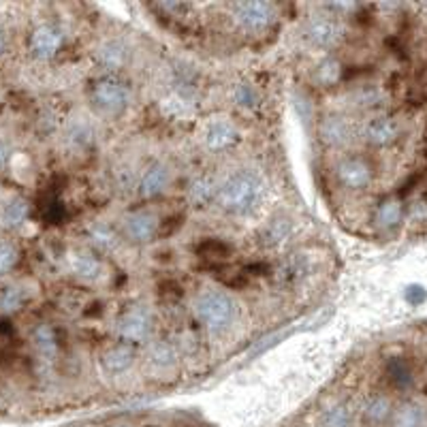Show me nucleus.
I'll return each instance as SVG.
<instances>
[{"instance_id":"4","label":"nucleus","mask_w":427,"mask_h":427,"mask_svg":"<svg viewBox=\"0 0 427 427\" xmlns=\"http://www.w3.org/2000/svg\"><path fill=\"white\" fill-rule=\"evenodd\" d=\"M278 13L276 5L263 3V0H250V3H235L233 5V22L240 31L248 35H261L267 33L274 26Z\"/></svg>"},{"instance_id":"18","label":"nucleus","mask_w":427,"mask_h":427,"mask_svg":"<svg viewBox=\"0 0 427 427\" xmlns=\"http://www.w3.org/2000/svg\"><path fill=\"white\" fill-rule=\"evenodd\" d=\"M374 218H376V224L380 226V229H385V231L395 229V226L400 224L402 218H404V206H402V201H400L397 196L385 199V201L378 206Z\"/></svg>"},{"instance_id":"1","label":"nucleus","mask_w":427,"mask_h":427,"mask_svg":"<svg viewBox=\"0 0 427 427\" xmlns=\"http://www.w3.org/2000/svg\"><path fill=\"white\" fill-rule=\"evenodd\" d=\"M263 196V182L252 171H237L229 176L222 184H218L216 201L218 206L233 216L250 214L259 206Z\"/></svg>"},{"instance_id":"5","label":"nucleus","mask_w":427,"mask_h":427,"mask_svg":"<svg viewBox=\"0 0 427 427\" xmlns=\"http://www.w3.org/2000/svg\"><path fill=\"white\" fill-rule=\"evenodd\" d=\"M152 331V317L146 308L133 305L128 308L118 321V335L124 344H141L146 342Z\"/></svg>"},{"instance_id":"2","label":"nucleus","mask_w":427,"mask_h":427,"mask_svg":"<svg viewBox=\"0 0 427 427\" xmlns=\"http://www.w3.org/2000/svg\"><path fill=\"white\" fill-rule=\"evenodd\" d=\"M192 312H194V319L208 331L220 333L233 325L235 315H237V305L224 291L210 289V291H203L196 295L192 303Z\"/></svg>"},{"instance_id":"20","label":"nucleus","mask_w":427,"mask_h":427,"mask_svg":"<svg viewBox=\"0 0 427 427\" xmlns=\"http://www.w3.org/2000/svg\"><path fill=\"white\" fill-rule=\"evenodd\" d=\"M218 194V184L210 176H199L188 186V199L194 206H208Z\"/></svg>"},{"instance_id":"3","label":"nucleus","mask_w":427,"mask_h":427,"mask_svg":"<svg viewBox=\"0 0 427 427\" xmlns=\"http://www.w3.org/2000/svg\"><path fill=\"white\" fill-rule=\"evenodd\" d=\"M131 88L128 83L118 79L116 75H105L97 79L90 88V101L94 109L103 116H120L131 105Z\"/></svg>"},{"instance_id":"13","label":"nucleus","mask_w":427,"mask_h":427,"mask_svg":"<svg viewBox=\"0 0 427 427\" xmlns=\"http://www.w3.org/2000/svg\"><path fill=\"white\" fill-rule=\"evenodd\" d=\"M171 182V171L167 165L162 162H156L152 167H148L144 171V176H141L139 180V194L144 196V199H156L160 196L167 186Z\"/></svg>"},{"instance_id":"16","label":"nucleus","mask_w":427,"mask_h":427,"mask_svg":"<svg viewBox=\"0 0 427 427\" xmlns=\"http://www.w3.org/2000/svg\"><path fill=\"white\" fill-rule=\"evenodd\" d=\"M33 346L43 361H53L58 357V335H56V329L49 323H39L33 329Z\"/></svg>"},{"instance_id":"30","label":"nucleus","mask_w":427,"mask_h":427,"mask_svg":"<svg viewBox=\"0 0 427 427\" xmlns=\"http://www.w3.org/2000/svg\"><path fill=\"white\" fill-rule=\"evenodd\" d=\"M233 99H235L237 105L248 107V109L256 107V105H259V101H261L259 90H256L252 83H240L237 88L233 90Z\"/></svg>"},{"instance_id":"22","label":"nucleus","mask_w":427,"mask_h":427,"mask_svg":"<svg viewBox=\"0 0 427 427\" xmlns=\"http://www.w3.org/2000/svg\"><path fill=\"white\" fill-rule=\"evenodd\" d=\"M353 425H355V417L346 404L327 406L319 415V427H353Z\"/></svg>"},{"instance_id":"11","label":"nucleus","mask_w":427,"mask_h":427,"mask_svg":"<svg viewBox=\"0 0 427 427\" xmlns=\"http://www.w3.org/2000/svg\"><path fill=\"white\" fill-rule=\"evenodd\" d=\"M363 137H365L367 144L374 146V148L391 146L393 141L400 137V124L391 118H374L365 124Z\"/></svg>"},{"instance_id":"25","label":"nucleus","mask_w":427,"mask_h":427,"mask_svg":"<svg viewBox=\"0 0 427 427\" xmlns=\"http://www.w3.org/2000/svg\"><path fill=\"white\" fill-rule=\"evenodd\" d=\"M88 237H90L92 248L99 250V252H107V250H111L113 246H116V242H118L116 231H113L111 226L105 224V222H97V224H92L90 229H88Z\"/></svg>"},{"instance_id":"27","label":"nucleus","mask_w":427,"mask_h":427,"mask_svg":"<svg viewBox=\"0 0 427 427\" xmlns=\"http://www.w3.org/2000/svg\"><path fill=\"white\" fill-rule=\"evenodd\" d=\"M24 301H26V291L17 287V284H11V287L0 291V312L3 315H13V312H17L24 305Z\"/></svg>"},{"instance_id":"14","label":"nucleus","mask_w":427,"mask_h":427,"mask_svg":"<svg viewBox=\"0 0 427 427\" xmlns=\"http://www.w3.org/2000/svg\"><path fill=\"white\" fill-rule=\"evenodd\" d=\"M135 346L133 344H124V342H120V344L116 346H111L103 353L101 357V365L105 372L109 374H122L126 372V369L135 363Z\"/></svg>"},{"instance_id":"6","label":"nucleus","mask_w":427,"mask_h":427,"mask_svg":"<svg viewBox=\"0 0 427 427\" xmlns=\"http://www.w3.org/2000/svg\"><path fill=\"white\" fill-rule=\"evenodd\" d=\"M65 45V31L56 24H41L37 26L28 47H31L33 56L39 60H51L56 53H58Z\"/></svg>"},{"instance_id":"33","label":"nucleus","mask_w":427,"mask_h":427,"mask_svg":"<svg viewBox=\"0 0 427 427\" xmlns=\"http://www.w3.org/2000/svg\"><path fill=\"white\" fill-rule=\"evenodd\" d=\"M7 160H9V148L5 141H0V169L7 165Z\"/></svg>"},{"instance_id":"15","label":"nucleus","mask_w":427,"mask_h":427,"mask_svg":"<svg viewBox=\"0 0 427 427\" xmlns=\"http://www.w3.org/2000/svg\"><path fill=\"white\" fill-rule=\"evenodd\" d=\"M128 60V51H126V45L111 39V41H105L101 43V47L97 49V62L103 71L107 73H116L120 71Z\"/></svg>"},{"instance_id":"21","label":"nucleus","mask_w":427,"mask_h":427,"mask_svg":"<svg viewBox=\"0 0 427 427\" xmlns=\"http://www.w3.org/2000/svg\"><path fill=\"white\" fill-rule=\"evenodd\" d=\"M391 427H423V410L419 404L415 402H404L397 408H393L391 419H389Z\"/></svg>"},{"instance_id":"31","label":"nucleus","mask_w":427,"mask_h":427,"mask_svg":"<svg viewBox=\"0 0 427 427\" xmlns=\"http://www.w3.org/2000/svg\"><path fill=\"white\" fill-rule=\"evenodd\" d=\"M289 235V220H274L269 224V244L284 242Z\"/></svg>"},{"instance_id":"12","label":"nucleus","mask_w":427,"mask_h":427,"mask_svg":"<svg viewBox=\"0 0 427 427\" xmlns=\"http://www.w3.org/2000/svg\"><path fill=\"white\" fill-rule=\"evenodd\" d=\"M319 135L323 139V144L331 146V148H342L346 146L351 137H353V128L351 122L344 116H327L323 118L321 126H319Z\"/></svg>"},{"instance_id":"34","label":"nucleus","mask_w":427,"mask_h":427,"mask_svg":"<svg viewBox=\"0 0 427 427\" xmlns=\"http://www.w3.org/2000/svg\"><path fill=\"white\" fill-rule=\"evenodd\" d=\"M3 49H5V37H3V33H0V53H3Z\"/></svg>"},{"instance_id":"24","label":"nucleus","mask_w":427,"mask_h":427,"mask_svg":"<svg viewBox=\"0 0 427 427\" xmlns=\"http://www.w3.org/2000/svg\"><path fill=\"white\" fill-rule=\"evenodd\" d=\"M387 374H389L391 385L397 387V389H402V391L410 389L412 383H415L412 369L404 359H391L389 365H387Z\"/></svg>"},{"instance_id":"32","label":"nucleus","mask_w":427,"mask_h":427,"mask_svg":"<svg viewBox=\"0 0 427 427\" xmlns=\"http://www.w3.org/2000/svg\"><path fill=\"white\" fill-rule=\"evenodd\" d=\"M404 297L410 305H421L427 299V291L421 287V284H410V287H406V291H404Z\"/></svg>"},{"instance_id":"23","label":"nucleus","mask_w":427,"mask_h":427,"mask_svg":"<svg viewBox=\"0 0 427 427\" xmlns=\"http://www.w3.org/2000/svg\"><path fill=\"white\" fill-rule=\"evenodd\" d=\"M315 81L319 85H323V88H329V85H335L340 79H342V62L337 58H333V56H327V58H323L317 69H315Z\"/></svg>"},{"instance_id":"7","label":"nucleus","mask_w":427,"mask_h":427,"mask_svg":"<svg viewBox=\"0 0 427 427\" xmlns=\"http://www.w3.org/2000/svg\"><path fill=\"white\" fill-rule=\"evenodd\" d=\"M160 229V220L154 212L150 210H137L126 216L122 233L128 242L133 244H148L150 240L156 237Z\"/></svg>"},{"instance_id":"10","label":"nucleus","mask_w":427,"mask_h":427,"mask_svg":"<svg viewBox=\"0 0 427 427\" xmlns=\"http://www.w3.org/2000/svg\"><path fill=\"white\" fill-rule=\"evenodd\" d=\"M237 137H240V131H237V126L231 120L218 118V120L208 124L203 141H206L208 150L224 152V150H229V148H233L237 144Z\"/></svg>"},{"instance_id":"28","label":"nucleus","mask_w":427,"mask_h":427,"mask_svg":"<svg viewBox=\"0 0 427 427\" xmlns=\"http://www.w3.org/2000/svg\"><path fill=\"white\" fill-rule=\"evenodd\" d=\"M150 361L158 367H169L178 361V353L174 344H169V342H156L150 351Z\"/></svg>"},{"instance_id":"8","label":"nucleus","mask_w":427,"mask_h":427,"mask_svg":"<svg viewBox=\"0 0 427 427\" xmlns=\"http://www.w3.org/2000/svg\"><path fill=\"white\" fill-rule=\"evenodd\" d=\"M337 180L342 186L351 190H363L372 184L374 180V169L365 158L361 156H349L337 165Z\"/></svg>"},{"instance_id":"9","label":"nucleus","mask_w":427,"mask_h":427,"mask_svg":"<svg viewBox=\"0 0 427 427\" xmlns=\"http://www.w3.org/2000/svg\"><path fill=\"white\" fill-rule=\"evenodd\" d=\"M344 35H346L344 26H342L335 17H327V15L315 17L308 24V31H305V37L310 39V43L321 49H331L340 45Z\"/></svg>"},{"instance_id":"26","label":"nucleus","mask_w":427,"mask_h":427,"mask_svg":"<svg viewBox=\"0 0 427 427\" xmlns=\"http://www.w3.org/2000/svg\"><path fill=\"white\" fill-rule=\"evenodd\" d=\"M28 214H31L28 201L26 199L15 196L3 210V222H5V226H9V229H17V226H22L28 220Z\"/></svg>"},{"instance_id":"17","label":"nucleus","mask_w":427,"mask_h":427,"mask_svg":"<svg viewBox=\"0 0 427 427\" xmlns=\"http://www.w3.org/2000/svg\"><path fill=\"white\" fill-rule=\"evenodd\" d=\"M391 412H393V404L387 395H372L367 397L365 404L361 406V419L365 425H372V427H378V425H385L389 423L391 419Z\"/></svg>"},{"instance_id":"19","label":"nucleus","mask_w":427,"mask_h":427,"mask_svg":"<svg viewBox=\"0 0 427 427\" xmlns=\"http://www.w3.org/2000/svg\"><path fill=\"white\" fill-rule=\"evenodd\" d=\"M71 267L81 280H97L103 271V263L94 252H75L71 259Z\"/></svg>"},{"instance_id":"29","label":"nucleus","mask_w":427,"mask_h":427,"mask_svg":"<svg viewBox=\"0 0 427 427\" xmlns=\"http://www.w3.org/2000/svg\"><path fill=\"white\" fill-rule=\"evenodd\" d=\"M19 261V250L13 242H7L3 240L0 242V276L3 274H9Z\"/></svg>"}]
</instances>
